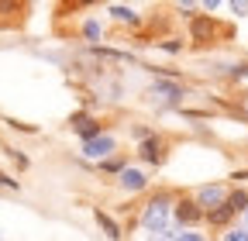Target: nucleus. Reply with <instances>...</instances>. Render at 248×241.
I'll use <instances>...</instances> for the list:
<instances>
[{"mask_svg": "<svg viewBox=\"0 0 248 241\" xmlns=\"http://www.w3.org/2000/svg\"><path fill=\"white\" fill-rule=\"evenodd\" d=\"M169 217H172V200L162 193V196H155V200L145 207L141 227H145V231H155V234H162V231L169 227Z\"/></svg>", "mask_w": 248, "mask_h": 241, "instance_id": "nucleus-1", "label": "nucleus"}, {"mask_svg": "<svg viewBox=\"0 0 248 241\" xmlns=\"http://www.w3.org/2000/svg\"><path fill=\"white\" fill-rule=\"evenodd\" d=\"M190 31H193V42L197 45H210L214 38H221V35H228L221 24H217L214 17H207V14H200L193 24H190Z\"/></svg>", "mask_w": 248, "mask_h": 241, "instance_id": "nucleus-2", "label": "nucleus"}, {"mask_svg": "<svg viewBox=\"0 0 248 241\" xmlns=\"http://www.w3.org/2000/svg\"><path fill=\"white\" fill-rule=\"evenodd\" d=\"M28 17V4H17V0H0V28H21Z\"/></svg>", "mask_w": 248, "mask_h": 241, "instance_id": "nucleus-3", "label": "nucleus"}, {"mask_svg": "<svg viewBox=\"0 0 248 241\" xmlns=\"http://www.w3.org/2000/svg\"><path fill=\"white\" fill-rule=\"evenodd\" d=\"M224 200H228V193H224V186H203L200 193H197V207H210V210H217V207H224Z\"/></svg>", "mask_w": 248, "mask_h": 241, "instance_id": "nucleus-4", "label": "nucleus"}, {"mask_svg": "<svg viewBox=\"0 0 248 241\" xmlns=\"http://www.w3.org/2000/svg\"><path fill=\"white\" fill-rule=\"evenodd\" d=\"M200 214H203V210L197 207V200H179V203L172 207V217H176L179 224H197Z\"/></svg>", "mask_w": 248, "mask_h": 241, "instance_id": "nucleus-5", "label": "nucleus"}, {"mask_svg": "<svg viewBox=\"0 0 248 241\" xmlns=\"http://www.w3.org/2000/svg\"><path fill=\"white\" fill-rule=\"evenodd\" d=\"M114 145H117V141H114L110 135H97V138L86 141L83 152H86V155H107V152H114Z\"/></svg>", "mask_w": 248, "mask_h": 241, "instance_id": "nucleus-6", "label": "nucleus"}, {"mask_svg": "<svg viewBox=\"0 0 248 241\" xmlns=\"http://www.w3.org/2000/svg\"><path fill=\"white\" fill-rule=\"evenodd\" d=\"M73 131L83 135V138L90 141V138H97V135H100V124H97L93 117H73Z\"/></svg>", "mask_w": 248, "mask_h": 241, "instance_id": "nucleus-7", "label": "nucleus"}, {"mask_svg": "<svg viewBox=\"0 0 248 241\" xmlns=\"http://www.w3.org/2000/svg\"><path fill=\"white\" fill-rule=\"evenodd\" d=\"M145 183H148V179H145L141 169H124L121 172V186L124 190H145Z\"/></svg>", "mask_w": 248, "mask_h": 241, "instance_id": "nucleus-8", "label": "nucleus"}, {"mask_svg": "<svg viewBox=\"0 0 248 241\" xmlns=\"http://www.w3.org/2000/svg\"><path fill=\"white\" fill-rule=\"evenodd\" d=\"M148 97H159V100H179V97H183V90L172 86V83H155V86L148 90Z\"/></svg>", "mask_w": 248, "mask_h": 241, "instance_id": "nucleus-9", "label": "nucleus"}, {"mask_svg": "<svg viewBox=\"0 0 248 241\" xmlns=\"http://www.w3.org/2000/svg\"><path fill=\"white\" fill-rule=\"evenodd\" d=\"M162 138H145V145H141V155L148 159V162H162Z\"/></svg>", "mask_w": 248, "mask_h": 241, "instance_id": "nucleus-10", "label": "nucleus"}, {"mask_svg": "<svg viewBox=\"0 0 248 241\" xmlns=\"http://www.w3.org/2000/svg\"><path fill=\"white\" fill-rule=\"evenodd\" d=\"M224 207L231 210V214H234V210H248V193H245V190H234V193L224 200Z\"/></svg>", "mask_w": 248, "mask_h": 241, "instance_id": "nucleus-11", "label": "nucleus"}, {"mask_svg": "<svg viewBox=\"0 0 248 241\" xmlns=\"http://www.w3.org/2000/svg\"><path fill=\"white\" fill-rule=\"evenodd\" d=\"M97 224H100V227L107 231V238H114V241L121 238V227H117V224H114V221H110V217L104 214V210H97Z\"/></svg>", "mask_w": 248, "mask_h": 241, "instance_id": "nucleus-12", "label": "nucleus"}, {"mask_svg": "<svg viewBox=\"0 0 248 241\" xmlns=\"http://www.w3.org/2000/svg\"><path fill=\"white\" fill-rule=\"evenodd\" d=\"M110 14H114L117 21H138V14H135L131 7H121V4H117V7H110Z\"/></svg>", "mask_w": 248, "mask_h": 241, "instance_id": "nucleus-13", "label": "nucleus"}, {"mask_svg": "<svg viewBox=\"0 0 248 241\" xmlns=\"http://www.w3.org/2000/svg\"><path fill=\"white\" fill-rule=\"evenodd\" d=\"M228 217H231V210H228V207H217V210H210V221H214V224H224Z\"/></svg>", "mask_w": 248, "mask_h": 241, "instance_id": "nucleus-14", "label": "nucleus"}, {"mask_svg": "<svg viewBox=\"0 0 248 241\" xmlns=\"http://www.w3.org/2000/svg\"><path fill=\"white\" fill-rule=\"evenodd\" d=\"M176 241H203V234H197V231H183V234H176Z\"/></svg>", "mask_w": 248, "mask_h": 241, "instance_id": "nucleus-15", "label": "nucleus"}, {"mask_svg": "<svg viewBox=\"0 0 248 241\" xmlns=\"http://www.w3.org/2000/svg\"><path fill=\"white\" fill-rule=\"evenodd\" d=\"M224 241H248V231H228Z\"/></svg>", "mask_w": 248, "mask_h": 241, "instance_id": "nucleus-16", "label": "nucleus"}, {"mask_svg": "<svg viewBox=\"0 0 248 241\" xmlns=\"http://www.w3.org/2000/svg\"><path fill=\"white\" fill-rule=\"evenodd\" d=\"M231 11H234V14H248V4H241V0H234V4H231Z\"/></svg>", "mask_w": 248, "mask_h": 241, "instance_id": "nucleus-17", "label": "nucleus"}, {"mask_svg": "<svg viewBox=\"0 0 248 241\" xmlns=\"http://www.w3.org/2000/svg\"><path fill=\"white\" fill-rule=\"evenodd\" d=\"M0 186H17V183H14L11 176H4V172H0Z\"/></svg>", "mask_w": 248, "mask_h": 241, "instance_id": "nucleus-18", "label": "nucleus"}, {"mask_svg": "<svg viewBox=\"0 0 248 241\" xmlns=\"http://www.w3.org/2000/svg\"><path fill=\"white\" fill-rule=\"evenodd\" d=\"M152 241H169V234H159V238H152Z\"/></svg>", "mask_w": 248, "mask_h": 241, "instance_id": "nucleus-19", "label": "nucleus"}, {"mask_svg": "<svg viewBox=\"0 0 248 241\" xmlns=\"http://www.w3.org/2000/svg\"><path fill=\"white\" fill-rule=\"evenodd\" d=\"M245 217H248V210H245Z\"/></svg>", "mask_w": 248, "mask_h": 241, "instance_id": "nucleus-20", "label": "nucleus"}]
</instances>
